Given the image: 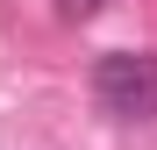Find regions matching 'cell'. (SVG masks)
Returning a JSON list of instances; mask_svg holds the SVG:
<instances>
[{
	"mask_svg": "<svg viewBox=\"0 0 157 150\" xmlns=\"http://www.w3.org/2000/svg\"><path fill=\"white\" fill-rule=\"evenodd\" d=\"M93 93L114 121H150L157 114V57L150 50H107L93 64Z\"/></svg>",
	"mask_w": 157,
	"mask_h": 150,
	"instance_id": "obj_1",
	"label": "cell"
},
{
	"mask_svg": "<svg viewBox=\"0 0 157 150\" xmlns=\"http://www.w3.org/2000/svg\"><path fill=\"white\" fill-rule=\"evenodd\" d=\"M100 7H107V0H57V14H64V21H86V14H100Z\"/></svg>",
	"mask_w": 157,
	"mask_h": 150,
	"instance_id": "obj_2",
	"label": "cell"
}]
</instances>
